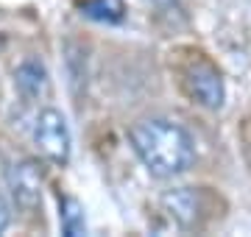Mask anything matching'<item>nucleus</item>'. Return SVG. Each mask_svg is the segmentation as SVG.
Instances as JSON below:
<instances>
[{
  "mask_svg": "<svg viewBox=\"0 0 251 237\" xmlns=\"http://www.w3.org/2000/svg\"><path fill=\"white\" fill-rule=\"evenodd\" d=\"M128 142L156 179H171L176 173H184L196 159L193 137L173 120H137L128 128Z\"/></svg>",
  "mask_w": 251,
  "mask_h": 237,
  "instance_id": "nucleus-1",
  "label": "nucleus"
},
{
  "mask_svg": "<svg viewBox=\"0 0 251 237\" xmlns=\"http://www.w3.org/2000/svg\"><path fill=\"white\" fill-rule=\"evenodd\" d=\"M184 90L193 98V103L204 106V109H221L226 98L224 78L218 73V67L206 59H196L187 64L184 70Z\"/></svg>",
  "mask_w": 251,
  "mask_h": 237,
  "instance_id": "nucleus-2",
  "label": "nucleus"
},
{
  "mask_svg": "<svg viewBox=\"0 0 251 237\" xmlns=\"http://www.w3.org/2000/svg\"><path fill=\"white\" fill-rule=\"evenodd\" d=\"M34 142L42 154L56 165H67L70 159V128L59 109H42L36 118Z\"/></svg>",
  "mask_w": 251,
  "mask_h": 237,
  "instance_id": "nucleus-3",
  "label": "nucleus"
},
{
  "mask_svg": "<svg viewBox=\"0 0 251 237\" xmlns=\"http://www.w3.org/2000/svg\"><path fill=\"white\" fill-rule=\"evenodd\" d=\"M9 190L17 201V207L23 210H36L39 207V195H42V173H39V165L31 159L14 162L9 167Z\"/></svg>",
  "mask_w": 251,
  "mask_h": 237,
  "instance_id": "nucleus-4",
  "label": "nucleus"
},
{
  "mask_svg": "<svg viewBox=\"0 0 251 237\" xmlns=\"http://www.w3.org/2000/svg\"><path fill=\"white\" fill-rule=\"evenodd\" d=\"M162 204H165V210L171 212V218L184 229H196L201 223V195L196 190H190V187H179V190H168L162 195Z\"/></svg>",
  "mask_w": 251,
  "mask_h": 237,
  "instance_id": "nucleus-5",
  "label": "nucleus"
},
{
  "mask_svg": "<svg viewBox=\"0 0 251 237\" xmlns=\"http://www.w3.org/2000/svg\"><path fill=\"white\" fill-rule=\"evenodd\" d=\"M14 84H17V92L25 100H39L50 95V78H48V70L42 62L36 59H25L14 70Z\"/></svg>",
  "mask_w": 251,
  "mask_h": 237,
  "instance_id": "nucleus-6",
  "label": "nucleus"
},
{
  "mask_svg": "<svg viewBox=\"0 0 251 237\" xmlns=\"http://www.w3.org/2000/svg\"><path fill=\"white\" fill-rule=\"evenodd\" d=\"M78 11L95 23H123L126 20V3L123 0H78Z\"/></svg>",
  "mask_w": 251,
  "mask_h": 237,
  "instance_id": "nucleus-7",
  "label": "nucleus"
},
{
  "mask_svg": "<svg viewBox=\"0 0 251 237\" xmlns=\"http://www.w3.org/2000/svg\"><path fill=\"white\" fill-rule=\"evenodd\" d=\"M59 223H62V232L67 237H81L87 232V218H84V207L78 204V198H73V195H64L62 198Z\"/></svg>",
  "mask_w": 251,
  "mask_h": 237,
  "instance_id": "nucleus-8",
  "label": "nucleus"
},
{
  "mask_svg": "<svg viewBox=\"0 0 251 237\" xmlns=\"http://www.w3.org/2000/svg\"><path fill=\"white\" fill-rule=\"evenodd\" d=\"M11 223V207H9V201H6V195L0 192V235L9 229Z\"/></svg>",
  "mask_w": 251,
  "mask_h": 237,
  "instance_id": "nucleus-9",
  "label": "nucleus"
},
{
  "mask_svg": "<svg viewBox=\"0 0 251 237\" xmlns=\"http://www.w3.org/2000/svg\"><path fill=\"white\" fill-rule=\"evenodd\" d=\"M156 3H168V0H156Z\"/></svg>",
  "mask_w": 251,
  "mask_h": 237,
  "instance_id": "nucleus-10",
  "label": "nucleus"
}]
</instances>
